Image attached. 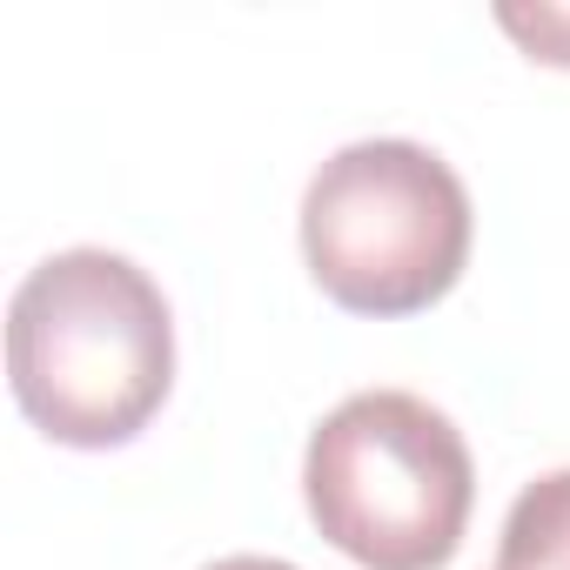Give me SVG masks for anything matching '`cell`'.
<instances>
[{"label":"cell","instance_id":"6da1fadb","mask_svg":"<svg viewBox=\"0 0 570 570\" xmlns=\"http://www.w3.org/2000/svg\"><path fill=\"white\" fill-rule=\"evenodd\" d=\"M21 416L68 450L135 443L175 390V316L155 275L115 248H61L8 303Z\"/></svg>","mask_w":570,"mask_h":570},{"label":"cell","instance_id":"7a4b0ae2","mask_svg":"<svg viewBox=\"0 0 570 570\" xmlns=\"http://www.w3.org/2000/svg\"><path fill=\"white\" fill-rule=\"evenodd\" d=\"M303 497L316 530L350 563L443 570L470 530L476 463L436 403L410 390H363L316 423Z\"/></svg>","mask_w":570,"mask_h":570},{"label":"cell","instance_id":"3957f363","mask_svg":"<svg viewBox=\"0 0 570 570\" xmlns=\"http://www.w3.org/2000/svg\"><path fill=\"white\" fill-rule=\"evenodd\" d=\"M470 188L423 141H350L303 195V262L350 316H416L470 262Z\"/></svg>","mask_w":570,"mask_h":570},{"label":"cell","instance_id":"277c9868","mask_svg":"<svg viewBox=\"0 0 570 570\" xmlns=\"http://www.w3.org/2000/svg\"><path fill=\"white\" fill-rule=\"evenodd\" d=\"M497 570H570V470L537 476L497 537Z\"/></svg>","mask_w":570,"mask_h":570},{"label":"cell","instance_id":"5b68a950","mask_svg":"<svg viewBox=\"0 0 570 570\" xmlns=\"http://www.w3.org/2000/svg\"><path fill=\"white\" fill-rule=\"evenodd\" d=\"M503 35H517V48L543 68H570V8H497Z\"/></svg>","mask_w":570,"mask_h":570},{"label":"cell","instance_id":"8992f818","mask_svg":"<svg viewBox=\"0 0 570 570\" xmlns=\"http://www.w3.org/2000/svg\"><path fill=\"white\" fill-rule=\"evenodd\" d=\"M202 570H296V563H282V557H215Z\"/></svg>","mask_w":570,"mask_h":570}]
</instances>
